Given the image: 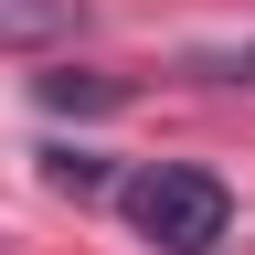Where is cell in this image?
<instances>
[{"instance_id":"1","label":"cell","mask_w":255,"mask_h":255,"mask_svg":"<svg viewBox=\"0 0 255 255\" xmlns=\"http://www.w3.org/2000/svg\"><path fill=\"white\" fill-rule=\"evenodd\" d=\"M107 191H117V213L138 223L159 255H213L223 234H234V191H223L213 170H191V159H149V170H128Z\"/></svg>"},{"instance_id":"2","label":"cell","mask_w":255,"mask_h":255,"mask_svg":"<svg viewBox=\"0 0 255 255\" xmlns=\"http://www.w3.org/2000/svg\"><path fill=\"white\" fill-rule=\"evenodd\" d=\"M85 32V0H0V53H53Z\"/></svg>"},{"instance_id":"3","label":"cell","mask_w":255,"mask_h":255,"mask_svg":"<svg viewBox=\"0 0 255 255\" xmlns=\"http://www.w3.org/2000/svg\"><path fill=\"white\" fill-rule=\"evenodd\" d=\"M53 117H107V107H128V75H96V64H64V75H43L32 85Z\"/></svg>"},{"instance_id":"4","label":"cell","mask_w":255,"mask_h":255,"mask_svg":"<svg viewBox=\"0 0 255 255\" xmlns=\"http://www.w3.org/2000/svg\"><path fill=\"white\" fill-rule=\"evenodd\" d=\"M43 170H53V191H107V159L96 149H43Z\"/></svg>"},{"instance_id":"5","label":"cell","mask_w":255,"mask_h":255,"mask_svg":"<svg viewBox=\"0 0 255 255\" xmlns=\"http://www.w3.org/2000/svg\"><path fill=\"white\" fill-rule=\"evenodd\" d=\"M191 75H213V85H245V75H255V53H202Z\"/></svg>"}]
</instances>
